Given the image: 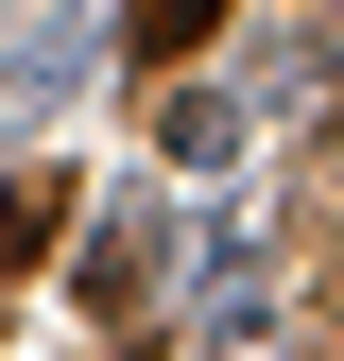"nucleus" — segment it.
<instances>
[{
    "mask_svg": "<svg viewBox=\"0 0 344 361\" xmlns=\"http://www.w3.org/2000/svg\"><path fill=\"white\" fill-rule=\"evenodd\" d=\"M155 258H172V224L121 207V224H86V241H69V293L104 310V327H138V310H155Z\"/></svg>",
    "mask_w": 344,
    "mask_h": 361,
    "instance_id": "1",
    "label": "nucleus"
},
{
    "mask_svg": "<svg viewBox=\"0 0 344 361\" xmlns=\"http://www.w3.org/2000/svg\"><path fill=\"white\" fill-rule=\"evenodd\" d=\"M241 121H258L241 86H172V104H155V155H190V172H224V155H241Z\"/></svg>",
    "mask_w": 344,
    "mask_h": 361,
    "instance_id": "2",
    "label": "nucleus"
},
{
    "mask_svg": "<svg viewBox=\"0 0 344 361\" xmlns=\"http://www.w3.org/2000/svg\"><path fill=\"white\" fill-rule=\"evenodd\" d=\"M52 241H69V172H0V276H35Z\"/></svg>",
    "mask_w": 344,
    "mask_h": 361,
    "instance_id": "3",
    "label": "nucleus"
},
{
    "mask_svg": "<svg viewBox=\"0 0 344 361\" xmlns=\"http://www.w3.org/2000/svg\"><path fill=\"white\" fill-rule=\"evenodd\" d=\"M224 18H241V0H121V52H138V69H190Z\"/></svg>",
    "mask_w": 344,
    "mask_h": 361,
    "instance_id": "4",
    "label": "nucleus"
},
{
    "mask_svg": "<svg viewBox=\"0 0 344 361\" xmlns=\"http://www.w3.org/2000/svg\"><path fill=\"white\" fill-rule=\"evenodd\" d=\"M104 361H155V344H104Z\"/></svg>",
    "mask_w": 344,
    "mask_h": 361,
    "instance_id": "5",
    "label": "nucleus"
}]
</instances>
